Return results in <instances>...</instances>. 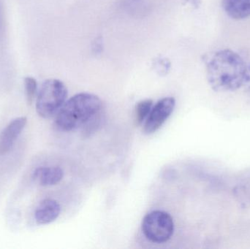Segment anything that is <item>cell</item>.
Returning <instances> with one entry per match:
<instances>
[{
	"label": "cell",
	"instance_id": "6da1fadb",
	"mask_svg": "<svg viewBox=\"0 0 250 249\" xmlns=\"http://www.w3.org/2000/svg\"><path fill=\"white\" fill-rule=\"evenodd\" d=\"M207 79L216 92H231L243 87L248 64L243 57L229 48L220 49L204 56Z\"/></svg>",
	"mask_w": 250,
	"mask_h": 249
},
{
	"label": "cell",
	"instance_id": "7a4b0ae2",
	"mask_svg": "<svg viewBox=\"0 0 250 249\" xmlns=\"http://www.w3.org/2000/svg\"><path fill=\"white\" fill-rule=\"evenodd\" d=\"M102 102L97 95L79 93L66 100L56 116V125L62 131L70 132L83 127L101 111Z\"/></svg>",
	"mask_w": 250,
	"mask_h": 249
},
{
	"label": "cell",
	"instance_id": "3957f363",
	"mask_svg": "<svg viewBox=\"0 0 250 249\" xmlns=\"http://www.w3.org/2000/svg\"><path fill=\"white\" fill-rule=\"evenodd\" d=\"M67 89L58 79H48L43 82L36 99V111L43 118L57 115L67 100Z\"/></svg>",
	"mask_w": 250,
	"mask_h": 249
},
{
	"label": "cell",
	"instance_id": "277c9868",
	"mask_svg": "<svg viewBox=\"0 0 250 249\" xmlns=\"http://www.w3.org/2000/svg\"><path fill=\"white\" fill-rule=\"evenodd\" d=\"M141 228L144 236L155 244L167 242L174 232L173 218L163 211H154L146 215Z\"/></svg>",
	"mask_w": 250,
	"mask_h": 249
},
{
	"label": "cell",
	"instance_id": "5b68a950",
	"mask_svg": "<svg viewBox=\"0 0 250 249\" xmlns=\"http://www.w3.org/2000/svg\"><path fill=\"white\" fill-rule=\"evenodd\" d=\"M176 106V99L167 96L153 105L151 112L144 122V133L151 134L157 132L170 116Z\"/></svg>",
	"mask_w": 250,
	"mask_h": 249
},
{
	"label": "cell",
	"instance_id": "8992f818",
	"mask_svg": "<svg viewBox=\"0 0 250 249\" xmlns=\"http://www.w3.org/2000/svg\"><path fill=\"white\" fill-rule=\"evenodd\" d=\"M27 123L26 117L21 116L10 121L0 134V155L10 152Z\"/></svg>",
	"mask_w": 250,
	"mask_h": 249
},
{
	"label": "cell",
	"instance_id": "52a82bcc",
	"mask_svg": "<svg viewBox=\"0 0 250 249\" xmlns=\"http://www.w3.org/2000/svg\"><path fill=\"white\" fill-rule=\"evenodd\" d=\"M61 207L53 199H45L38 205L35 212V219L38 225H48L60 216Z\"/></svg>",
	"mask_w": 250,
	"mask_h": 249
},
{
	"label": "cell",
	"instance_id": "ba28073f",
	"mask_svg": "<svg viewBox=\"0 0 250 249\" xmlns=\"http://www.w3.org/2000/svg\"><path fill=\"white\" fill-rule=\"evenodd\" d=\"M222 7L233 20H245L250 17V0H222Z\"/></svg>",
	"mask_w": 250,
	"mask_h": 249
},
{
	"label": "cell",
	"instance_id": "9c48e42d",
	"mask_svg": "<svg viewBox=\"0 0 250 249\" xmlns=\"http://www.w3.org/2000/svg\"><path fill=\"white\" fill-rule=\"evenodd\" d=\"M64 176V172L60 167H42L35 170L33 178L38 180L43 187L54 186L60 183Z\"/></svg>",
	"mask_w": 250,
	"mask_h": 249
},
{
	"label": "cell",
	"instance_id": "30bf717a",
	"mask_svg": "<svg viewBox=\"0 0 250 249\" xmlns=\"http://www.w3.org/2000/svg\"><path fill=\"white\" fill-rule=\"evenodd\" d=\"M154 105L152 99H146L140 101L135 105V117L137 125H141L145 122L148 114Z\"/></svg>",
	"mask_w": 250,
	"mask_h": 249
},
{
	"label": "cell",
	"instance_id": "8fae6325",
	"mask_svg": "<svg viewBox=\"0 0 250 249\" xmlns=\"http://www.w3.org/2000/svg\"><path fill=\"white\" fill-rule=\"evenodd\" d=\"M153 70L158 76L164 77L167 76L171 69V62L168 58L163 56L156 57L152 61Z\"/></svg>",
	"mask_w": 250,
	"mask_h": 249
},
{
	"label": "cell",
	"instance_id": "7c38bea8",
	"mask_svg": "<svg viewBox=\"0 0 250 249\" xmlns=\"http://www.w3.org/2000/svg\"><path fill=\"white\" fill-rule=\"evenodd\" d=\"M25 95L29 104H32L35 96L38 95V83L37 80L31 76L24 78Z\"/></svg>",
	"mask_w": 250,
	"mask_h": 249
},
{
	"label": "cell",
	"instance_id": "4fadbf2b",
	"mask_svg": "<svg viewBox=\"0 0 250 249\" xmlns=\"http://www.w3.org/2000/svg\"><path fill=\"white\" fill-rule=\"evenodd\" d=\"M101 111L92 117L87 122L85 123L83 126V133L86 136L90 135L92 133H95L99 128L102 124L103 118Z\"/></svg>",
	"mask_w": 250,
	"mask_h": 249
},
{
	"label": "cell",
	"instance_id": "5bb4252c",
	"mask_svg": "<svg viewBox=\"0 0 250 249\" xmlns=\"http://www.w3.org/2000/svg\"><path fill=\"white\" fill-rule=\"evenodd\" d=\"M92 52L94 54L98 55V54H102L104 51V42H103V38L101 37L95 38L92 43Z\"/></svg>",
	"mask_w": 250,
	"mask_h": 249
},
{
	"label": "cell",
	"instance_id": "9a60e30c",
	"mask_svg": "<svg viewBox=\"0 0 250 249\" xmlns=\"http://www.w3.org/2000/svg\"><path fill=\"white\" fill-rule=\"evenodd\" d=\"M243 87H245L247 95L250 98V63L248 64V73H247L246 80Z\"/></svg>",
	"mask_w": 250,
	"mask_h": 249
}]
</instances>
